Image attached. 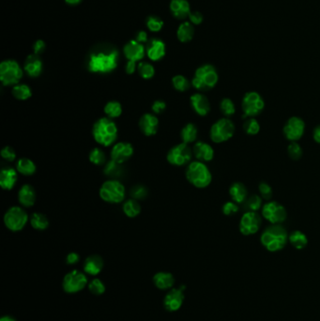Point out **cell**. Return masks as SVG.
Here are the masks:
<instances>
[{
	"label": "cell",
	"instance_id": "10",
	"mask_svg": "<svg viewBox=\"0 0 320 321\" xmlns=\"http://www.w3.org/2000/svg\"><path fill=\"white\" fill-rule=\"evenodd\" d=\"M22 77L21 67L15 60H5L0 65V80L4 86H15Z\"/></svg>",
	"mask_w": 320,
	"mask_h": 321
},
{
	"label": "cell",
	"instance_id": "31",
	"mask_svg": "<svg viewBox=\"0 0 320 321\" xmlns=\"http://www.w3.org/2000/svg\"><path fill=\"white\" fill-rule=\"evenodd\" d=\"M198 130L193 123H188L182 128L180 132V138L182 143L190 144L193 143L197 139Z\"/></svg>",
	"mask_w": 320,
	"mask_h": 321
},
{
	"label": "cell",
	"instance_id": "42",
	"mask_svg": "<svg viewBox=\"0 0 320 321\" xmlns=\"http://www.w3.org/2000/svg\"><path fill=\"white\" fill-rule=\"evenodd\" d=\"M172 83H173L174 87L178 91H180V92L187 91L190 88V86H191L189 80L183 75H176V76H174L173 79H172Z\"/></svg>",
	"mask_w": 320,
	"mask_h": 321
},
{
	"label": "cell",
	"instance_id": "34",
	"mask_svg": "<svg viewBox=\"0 0 320 321\" xmlns=\"http://www.w3.org/2000/svg\"><path fill=\"white\" fill-rule=\"evenodd\" d=\"M242 128L246 135L254 136L259 134L261 126L256 118H247L243 122Z\"/></svg>",
	"mask_w": 320,
	"mask_h": 321
},
{
	"label": "cell",
	"instance_id": "39",
	"mask_svg": "<svg viewBox=\"0 0 320 321\" xmlns=\"http://www.w3.org/2000/svg\"><path fill=\"white\" fill-rule=\"evenodd\" d=\"M104 113L109 119L119 118L122 114V105L117 100H110L104 106Z\"/></svg>",
	"mask_w": 320,
	"mask_h": 321
},
{
	"label": "cell",
	"instance_id": "52",
	"mask_svg": "<svg viewBox=\"0 0 320 321\" xmlns=\"http://www.w3.org/2000/svg\"><path fill=\"white\" fill-rule=\"evenodd\" d=\"M166 108V103L164 102V100H155L151 106L152 111L155 113V114H161L163 113L164 110Z\"/></svg>",
	"mask_w": 320,
	"mask_h": 321
},
{
	"label": "cell",
	"instance_id": "25",
	"mask_svg": "<svg viewBox=\"0 0 320 321\" xmlns=\"http://www.w3.org/2000/svg\"><path fill=\"white\" fill-rule=\"evenodd\" d=\"M18 199L22 206L26 207H32L36 202V192L34 188L29 184L22 186L18 193Z\"/></svg>",
	"mask_w": 320,
	"mask_h": 321
},
{
	"label": "cell",
	"instance_id": "38",
	"mask_svg": "<svg viewBox=\"0 0 320 321\" xmlns=\"http://www.w3.org/2000/svg\"><path fill=\"white\" fill-rule=\"evenodd\" d=\"M13 95L15 99L19 100H26L29 99L32 95V90L28 85L17 84L13 88Z\"/></svg>",
	"mask_w": 320,
	"mask_h": 321
},
{
	"label": "cell",
	"instance_id": "21",
	"mask_svg": "<svg viewBox=\"0 0 320 321\" xmlns=\"http://www.w3.org/2000/svg\"><path fill=\"white\" fill-rule=\"evenodd\" d=\"M228 193L232 201H234L239 205L243 204L249 196L247 187L241 181L233 182L229 187Z\"/></svg>",
	"mask_w": 320,
	"mask_h": 321
},
{
	"label": "cell",
	"instance_id": "51",
	"mask_svg": "<svg viewBox=\"0 0 320 321\" xmlns=\"http://www.w3.org/2000/svg\"><path fill=\"white\" fill-rule=\"evenodd\" d=\"M1 156L8 162H14L16 158V153L12 147L6 146L1 150Z\"/></svg>",
	"mask_w": 320,
	"mask_h": 321
},
{
	"label": "cell",
	"instance_id": "11",
	"mask_svg": "<svg viewBox=\"0 0 320 321\" xmlns=\"http://www.w3.org/2000/svg\"><path fill=\"white\" fill-rule=\"evenodd\" d=\"M29 221V215L21 207H10L4 215V224L13 232L21 231Z\"/></svg>",
	"mask_w": 320,
	"mask_h": 321
},
{
	"label": "cell",
	"instance_id": "50",
	"mask_svg": "<svg viewBox=\"0 0 320 321\" xmlns=\"http://www.w3.org/2000/svg\"><path fill=\"white\" fill-rule=\"evenodd\" d=\"M131 194H132L134 199H144L147 196V194H148V191H147V189L144 186L136 185L132 189Z\"/></svg>",
	"mask_w": 320,
	"mask_h": 321
},
{
	"label": "cell",
	"instance_id": "6",
	"mask_svg": "<svg viewBox=\"0 0 320 321\" xmlns=\"http://www.w3.org/2000/svg\"><path fill=\"white\" fill-rule=\"evenodd\" d=\"M236 126L229 118H222L210 127L209 136L215 144L228 142L235 135Z\"/></svg>",
	"mask_w": 320,
	"mask_h": 321
},
{
	"label": "cell",
	"instance_id": "23",
	"mask_svg": "<svg viewBox=\"0 0 320 321\" xmlns=\"http://www.w3.org/2000/svg\"><path fill=\"white\" fill-rule=\"evenodd\" d=\"M124 54L130 61H138L142 59L145 55L144 46L136 41H131L124 47Z\"/></svg>",
	"mask_w": 320,
	"mask_h": 321
},
{
	"label": "cell",
	"instance_id": "24",
	"mask_svg": "<svg viewBox=\"0 0 320 321\" xmlns=\"http://www.w3.org/2000/svg\"><path fill=\"white\" fill-rule=\"evenodd\" d=\"M103 268V259L98 255H92L87 257L84 262V271L85 273L95 276L99 274Z\"/></svg>",
	"mask_w": 320,
	"mask_h": 321
},
{
	"label": "cell",
	"instance_id": "37",
	"mask_svg": "<svg viewBox=\"0 0 320 321\" xmlns=\"http://www.w3.org/2000/svg\"><path fill=\"white\" fill-rule=\"evenodd\" d=\"M262 197L259 194H252L248 196V198L244 202L245 208L247 211H258L263 207Z\"/></svg>",
	"mask_w": 320,
	"mask_h": 321
},
{
	"label": "cell",
	"instance_id": "9",
	"mask_svg": "<svg viewBox=\"0 0 320 321\" xmlns=\"http://www.w3.org/2000/svg\"><path fill=\"white\" fill-rule=\"evenodd\" d=\"M261 216L270 225H282L287 219V211L281 203L270 200L264 204Z\"/></svg>",
	"mask_w": 320,
	"mask_h": 321
},
{
	"label": "cell",
	"instance_id": "45",
	"mask_svg": "<svg viewBox=\"0 0 320 321\" xmlns=\"http://www.w3.org/2000/svg\"><path fill=\"white\" fill-rule=\"evenodd\" d=\"M138 71L139 74L141 75V77L144 79H150L154 76L155 70L153 68L152 65L147 62H142L138 66Z\"/></svg>",
	"mask_w": 320,
	"mask_h": 321
},
{
	"label": "cell",
	"instance_id": "4",
	"mask_svg": "<svg viewBox=\"0 0 320 321\" xmlns=\"http://www.w3.org/2000/svg\"><path fill=\"white\" fill-rule=\"evenodd\" d=\"M219 80L218 72L212 65L206 64L199 67L194 73L192 85L200 91H206L214 88Z\"/></svg>",
	"mask_w": 320,
	"mask_h": 321
},
{
	"label": "cell",
	"instance_id": "14",
	"mask_svg": "<svg viewBox=\"0 0 320 321\" xmlns=\"http://www.w3.org/2000/svg\"><path fill=\"white\" fill-rule=\"evenodd\" d=\"M192 157V150L188 144L180 143L173 147L167 153L168 163L176 166H181L184 164H190Z\"/></svg>",
	"mask_w": 320,
	"mask_h": 321
},
{
	"label": "cell",
	"instance_id": "59",
	"mask_svg": "<svg viewBox=\"0 0 320 321\" xmlns=\"http://www.w3.org/2000/svg\"><path fill=\"white\" fill-rule=\"evenodd\" d=\"M0 321H16V319L14 318L13 316H11V315H4V316L1 317Z\"/></svg>",
	"mask_w": 320,
	"mask_h": 321
},
{
	"label": "cell",
	"instance_id": "33",
	"mask_svg": "<svg viewBox=\"0 0 320 321\" xmlns=\"http://www.w3.org/2000/svg\"><path fill=\"white\" fill-rule=\"evenodd\" d=\"M30 225L36 230H45L49 227L48 218L43 213L35 212L30 218Z\"/></svg>",
	"mask_w": 320,
	"mask_h": 321
},
{
	"label": "cell",
	"instance_id": "29",
	"mask_svg": "<svg viewBox=\"0 0 320 321\" xmlns=\"http://www.w3.org/2000/svg\"><path fill=\"white\" fill-rule=\"evenodd\" d=\"M165 55V45L160 40H152L148 48V56L151 60H159Z\"/></svg>",
	"mask_w": 320,
	"mask_h": 321
},
{
	"label": "cell",
	"instance_id": "58",
	"mask_svg": "<svg viewBox=\"0 0 320 321\" xmlns=\"http://www.w3.org/2000/svg\"><path fill=\"white\" fill-rule=\"evenodd\" d=\"M135 61H130L129 60L128 63L126 65V72L128 73V74H132V73H134L135 71Z\"/></svg>",
	"mask_w": 320,
	"mask_h": 321
},
{
	"label": "cell",
	"instance_id": "60",
	"mask_svg": "<svg viewBox=\"0 0 320 321\" xmlns=\"http://www.w3.org/2000/svg\"><path fill=\"white\" fill-rule=\"evenodd\" d=\"M66 2L71 5H75V4H78L79 2H81V0H66Z\"/></svg>",
	"mask_w": 320,
	"mask_h": 321
},
{
	"label": "cell",
	"instance_id": "54",
	"mask_svg": "<svg viewBox=\"0 0 320 321\" xmlns=\"http://www.w3.org/2000/svg\"><path fill=\"white\" fill-rule=\"evenodd\" d=\"M189 17H190V20L193 24H195V25H199L201 24L202 22H203V16L202 15L198 13V12H195V13H191L190 15H189Z\"/></svg>",
	"mask_w": 320,
	"mask_h": 321
},
{
	"label": "cell",
	"instance_id": "43",
	"mask_svg": "<svg viewBox=\"0 0 320 321\" xmlns=\"http://www.w3.org/2000/svg\"><path fill=\"white\" fill-rule=\"evenodd\" d=\"M89 161L96 165H101L106 163V155L103 150L95 148L89 153Z\"/></svg>",
	"mask_w": 320,
	"mask_h": 321
},
{
	"label": "cell",
	"instance_id": "47",
	"mask_svg": "<svg viewBox=\"0 0 320 321\" xmlns=\"http://www.w3.org/2000/svg\"><path fill=\"white\" fill-rule=\"evenodd\" d=\"M239 210V204H237L234 201H228L222 207V212L226 216H233L238 213Z\"/></svg>",
	"mask_w": 320,
	"mask_h": 321
},
{
	"label": "cell",
	"instance_id": "48",
	"mask_svg": "<svg viewBox=\"0 0 320 321\" xmlns=\"http://www.w3.org/2000/svg\"><path fill=\"white\" fill-rule=\"evenodd\" d=\"M121 164L116 163L113 160H111L110 162L106 163L105 168H104V173L109 177H116L119 176L121 174V168H120Z\"/></svg>",
	"mask_w": 320,
	"mask_h": 321
},
{
	"label": "cell",
	"instance_id": "2",
	"mask_svg": "<svg viewBox=\"0 0 320 321\" xmlns=\"http://www.w3.org/2000/svg\"><path fill=\"white\" fill-rule=\"evenodd\" d=\"M92 135L94 140L98 144L109 147L118 138V127L111 119L101 118L94 123Z\"/></svg>",
	"mask_w": 320,
	"mask_h": 321
},
{
	"label": "cell",
	"instance_id": "13",
	"mask_svg": "<svg viewBox=\"0 0 320 321\" xmlns=\"http://www.w3.org/2000/svg\"><path fill=\"white\" fill-rule=\"evenodd\" d=\"M262 225V216L257 211H246L241 217L239 229L243 236L256 234Z\"/></svg>",
	"mask_w": 320,
	"mask_h": 321
},
{
	"label": "cell",
	"instance_id": "30",
	"mask_svg": "<svg viewBox=\"0 0 320 321\" xmlns=\"http://www.w3.org/2000/svg\"><path fill=\"white\" fill-rule=\"evenodd\" d=\"M288 242L295 249L302 250L304 249L308 244V238L302 231L294 230L289 234Z\"/></svg>",
	"mask_w": 320,
	"mask_h": 321
},
{
	"label": "cell",
	"instance_id": "7",
	"mask_svg": "<svg viewBox=\"0 0 320 321\" xmlns=\"http://www.w3.org/2000/svg\"><path fill=\"white\" fill-rule=\"evenodd\" d=\"M265 100L260 93L257 91H248L242 97V110L243 118H256L265 109Z\"/></svg>",
	"mask_w": 320,
	"mask_h": 321
},
{
	"label": "cell",
	"instance_id": "22",
	"mask_svg": "<svg viewBox=\"0 0 320 321\" xmlns=\"http://www.w3.org/2000/svg\"><path fill=\"white\" fill-rule=\"evenodd\" d=\"M18 179L17 171L13 167H5L0 172V185L4 190H12Z\"/></svg>",
	"mask_w": 320,
	"mask_h": 321
},
{
	"label": "cell",
	"instance_id": "1",
	"mask_svg": "<svg viewBox=\"0 0 320 321\" xmlns=\"http://www.w3.org/2000/svg\"><path fill=\"white\" fill-rule=\"evenodd\" d=\"M288 237L289 234L282 225H270L264 229L260 236V243L267 251L275 253L285 248L288 243Z\"/></svg>",
	"mask_w": 320,
	"mask_h": 321
},
{
	"label": "cell",
	"instance_id": "55",
	"mask_svg": "<svg viewBox=\"0 0 320 321\" xmlns=\"http://www.w3.org/2000/svg\"><path fill=\"white\" fill-rule=\"evenodd\" d=\"M44 49H45V43H43V41H38L35 43L34 52H35L36 55H39V54L43 53Z\"/></svg>",
	"mask_w": 320,
	"mask_h": 321
},
{
	"label": "cell",
	"instance_id": "12",
	"mask_svg": "<svg viewBox=\"0 0 320 321\" xmlns=\"http://www.w3.org/2000/svg\"><path fill=\"white\" fill-rule=\"evenodd\" d=\"M305 122L297 116L289 118L283 127V135L289 142H298L305 134Z\"/></svg>",
	"mask_w": 320,
	"mask_h": 321
},
{
	"label": "cell",
	"instance_id": "20",
	"mask_svg": "<svg viewBox=\"0 0 320 321\" xmlns=\"http://www.w3.org/2000/svg\"><path fill=\"white\" fill-rule=\"evenodd\" d=\"M139 127L145 136H154L156 135L159 127V120L154 115H143L139 122Z\"/></svg>",
	"mask_w": 320,
	"mask_h": 321
},
{
	"label": "cell",
	"instance_id": "36",
	"mask_svg": "<svg viewBox=\"0 0 320 321\" xmlns=\"http://www.w3.org/2000/svg\"><path fill=\"white\" fill-rule=\"evenodd\" d=\"M123 211L126 216L130 218H135L141 212V206L137 202V200L129 199L123 205Z\"/></svg>",
	"mask_w": 320,
	"mask_h": 321
},
{
	"label": "cell",
	"instance_id": "16",
	"mask_svg": "<svg viewBox=\"0 0 320 321\" xmlns=\"http://www.w3.org/2000/svg\"><path fill=\"white\" fill-rule=\"evenodd\" d=\"M185 285H181L178 288H171L164 296V306L168 312H176L180 309L184 301Z\"/></svg>",
	"mask_w": 320,
	"mask_h": 321
},
{
	"label": "cell",
	"instance_id": "18",
	"mask_svg": "<svg viewBox=\"0 0 320 321\" xmlns=\"http://www.w3.org/2000/svg\"><path fill=\"white\" fill-rule=\"evenodd\" d=\"M193 111L200 117H206L210 112V102L206 95L195 93L190 98Z\"/></svg>",
	"mask_w": 320,
	"mask_h": 321
},
{
	"label": "cell",
	"instance_id": "44",
	"mask_svg": "<svg viewBox=\"0 0 320 321\" xmlns=\"http://www.w3.org/2000/svg\"><path fill=\"white\" fill-rule=\"evenodd\" d=\"M88 289L94 295L100 296L105 292V285L100 279H93L92 281L88 284Z\"/></svg>",
	"mask_w": 320,
	"mask_h": 321
},
{
	"label": "cell",
	"instance_id": "35",
	"mask_svg": "<svg viewBox=\"0 0 320 321\" xmlns=\"http://www.w3.org/2000/svg\"><path fill=\"white\" fill-rule=\"evenodd\" d=\"M192 36H193V28L190 23L186 22L179 26L178 29V38L181 43L190 42L192 39Z\"/></svg>",
	"mask_w": 320,
	"mask_h": 321
},
{
	"label": "cell",
	"instance_id": "5",
	"mask_svg": "<svg viewBox=\"0 0 320 321\" xmlns=\"http://www.w3.org/2000/svg\"><path fill=\"white\" fill-rule=\"evenodd\" d=\"M118 57L119 54L117 51H112L109 54L98 53L91 55L88 69L92 72H100V73H107L114 71L118 66Z\"/></svg>",
	"mask_w": 320,
	"mask_h": 321
},
{
	"label": "cell",
	"instance_id": "49",
	"mask_svg": "<svg viewBox=\"0 0 320 321\" xmlns=\"http://www.w3.org/2000/svg\"><path fill=\"white\" fill-rule=\"evenodd\" d=\"M147 26L151 31H155L156 32V31H160L162 29L163 26H164V23L161 19H159L157 17L150 16L148 19V22H147Z\"/></svg>",
	"mask_w": 320,
	"mask_h": 321
},
{
	"label": "cell",
	"instance_id": "32",
	"mask_svg": "<svg viewBox=\"0 0 320 321\" xmlns=\"http://www.w3.org/2000/svg\"><path fill=\"white\" fill-rule=\"evenodd\" d=\"M16 169L24 176H31L36 172V164L30 159L22 158L16 164Z\"/></svg>",
	"mask_w": 320,
	"mask_h": 321
},
{
	"label": "cell",
	"instance_id": "3",
	"mask_svg": "<svg viewBox=\"0 0 320 321\" xmlns=\"http://www.w3.org/2000/svg\"><path fill=\"white\" fill-rule=\"evenodd\" d=\"M186 178L192 185L199 189H204L210 185L212 181V174L205 163L194 161L188 165Z\"/></svg>",
	"mask_w": 320,
	"mask_h": 321
},
{
	"label": "cell",
	"instance_id": "26",
	"mask_svg": "<svg viewBox=\"0 0 320 321\" xmlns=\"http://www.w3.org/2000/svg\"><path fill=\"white\" fill-rule=\"evenodd\" d=\"M153 284L161 290L169 289L175 284V278L170 272L159 271L153 276Z\"/></svg>",
	"mask_w": 320,
	"mask_h": 321
},
{
	"label": "cell",
	"instance_id": "8",
	"mask_svg": "<svg viewBox=\"0 0 320 321\" xmlns=\"http://www.w3.org/2000/svg\"><path fill=\"white\" fill-rule=\"evenodd\" d=\"M125 187L121 181L116 179L107 180L100 187V198L108 203H121L125 198Z\"/></svg>",
	"mask_w": 320,
	"mask_h": 321
},
{
	"label": "cell",
	"instance_id": "46",
	"mask_svg": "<svg viewBox=\"0 0 320 321\" xmlns=\"http://www.w3.org/2000/svg\"><path fill=\"white\" fill-rule=\"evenodd\" d=\"M258 191L260 193V196L263 198V199L267 200V201H270L271 198L273 197V190L271 188V186L266 182V181H261L258 185Z\"/></svg>",
	"mask_w": 320,
	"mask_h": 321
},
{
	"label": "cell",
	"instance_id": "27",
	"mask_svg": "<svg viewBox=\"0 0 320 321\" xmlns=\"http://www.w3.org/2000/svg\"><path fill=\"white\" fill-rule=\"evenodd\" d=\"M25 71L31 77H38L43 71V63L37 55L29 56L25 63Z\"/></svg>",
	"mask_w": 320,
	"mask_h": 321
},
{
	"label": "cell",
	"instance_id": "57",
	"mask_svg": "<svg viewBox=\"0 0 320 321\" xmlns=\"http://www.w3.org/2000/svg\"><path fill=\"white\" fill-rule=\"evenodd\" d=\"M147 33L144 32V31H140L138 32V34L136 35V42L138 43H145L147 41Z\"/></svg>",
	"mask_w": 320,
	"mask_h": 321
},
{
	"label": "cell",
	"instance_id": "53",
	"mask_svg": "<svg viewBox=\"0 0 320 321\" xmlns=\"http://www.w3.org/2000/svg\"><path fill=\"white\" fill-rule=\"evenodd\" d=\"M79 260H80V257H79L77 253H70L67 257H66V262L67 264L74 265L76 263H78Z\"/></svg>",
	"mask_w": 320,
	"mask_h": 321
},
{
	"label": "cell",
	"instance_id": "56",
	"mask_svg": "<svg viewBox=\"0 0 320 321\" xmlns=\"http://www.w3.org/2000/svg\"><path fill=\"white\" fill-rule=\"evenodd\" d=\"M313 138L314 142L320 145V124L313 129Z\"/></svg>",
	"mask_w": 320,
	"mask_h": 321
},
{
	"label": "cell",
	"instance_id": "41",
	"mask_svg": "<svg viewBox=\"0 0 320 321\" xmlns=\"http://www.w3.org/2000/svg\"><path fill=\"white\" fill-rule=\"evenodd\" d=\"M286 151L289 158L293 161H299L303 155L302 147L298 142H290V144L287 146Z\"/></svg>",
	"mask_w": 320,
	"mask_h": 321
},
{
	"label": "cell",
	"instance_id": "40",
	"mask_svg": "<svg viewBox=\"0 0 320 321\" xmlns=\"http://www.w3.org/2000/svg\"><path fill=\"white\" fill-rule=\"evenodd\" d=\"M220 111L225 118H231L236 114L235 102L230 98H224L221 100Z\"/></svg>",
	"mask_w": 320,
	"mask_h": 321
},
{
	"label": "cell",
	"instance_id": "19",
	"mask_svg": "<svg viewBox=\"0 0 320 321\" xmlns=\"http://www.w3.org/2000/svg\"><path fill=\"white\" fill-rule=\"evenodd\" d=\"M192 153L195 158L203 163H207L214 160L215 151L214 149L206 142H196L192 148Z\"/></svg>",
	"mask_w": 320,
	"mask_h": 321
},
{
	"label": "cell",
	"instance_id": "28",
	"mask_svg": "<svg viewBox=\"0 0 320 321\" xmlns=\"http://www.w3.org/2000/svg\"><path fill=\"white\" fill-rule=\"evenodd\" d=\"M170 9L174 16L179 19L185 18L191 14L190 4L186 0H172Z\"/></svg>",
	"mask_w": 320,
	"mask_h": 321
},
{
	"label": "cell",
	"instance_id": "17",
	"mask_svg": "<svg viewBox=\"0 0 320 321\" xmlns=\"http://www.w3.org/2000/svg\"><path fill=\"white\" fill-rule=\"evenodd\" d=\"M134 148L128 142H120L116 144L111 150V159L118 164H123L132 157Z\"/></svg>",
	"mask_w": 320,
	"mask_h": 321
},
{
	"label": "cell",
	"instance_id": "15",
	"mask_svg": "<svg viewBox=\"0 0 320 321\" xmlns=\"http://www.w3.org/2000/svg\"><path fill=\"white\" fill-rule=\"evenodd\" d=\"M87 285V278L85 274L77 270H73L64 276L62 286L65 292L73 294L81 291Z\"/></svg>",
	"mask_w": 320,
	"mask_h": 321
}]
</instances>
